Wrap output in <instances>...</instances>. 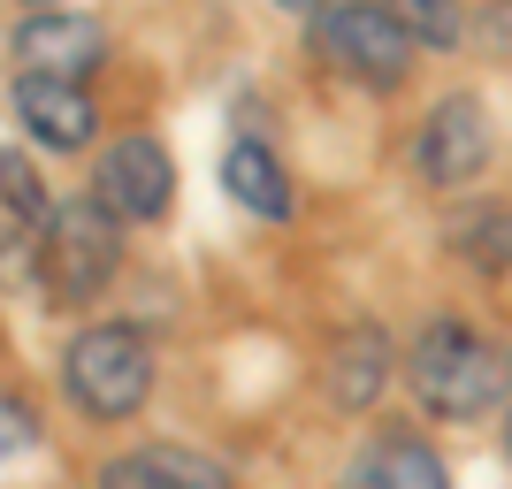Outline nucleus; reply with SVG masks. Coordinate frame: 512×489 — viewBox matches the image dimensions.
<instances>
[{
    "label": "nucleus",
    "mask_w": 512,
    "mask_h": 489,
    "mask_svg": "<svg viewBox=\"0 0 512 489\" xmlns=\"http://www.w3.org/2000/svg\"><path fill=\"white\" fill-rule=\"evenodd\" d=\"M8 54H16V77H46V85H77L85 69H100L107 31L100 16H77V8H39L8 31Z\"/></svg>",
    "instance_id": "7"
},
{
    "label": "nucleus",
    "mask_w": 512,
    "mask_h": 489,
    "mask_svg": "<svg viewBox=\"0 0 512 489\" xmlns=\"http://www.w3.org/2000/svg\"><path fill=\"white\" fill-rule=\"evenodd\" d=\"M92 489H169V474H161L153 451H123V459H107V467L92 474Z\"/></svg>",
    "instance_id": "15"
},
{
    "label": "nucleus",
    "mask_w": 512,
    "mask_h": 489,
    "mask_svg": "<svg viewBox=\"0 0 512 489\" xmlns=\"http://www.w3.org/2000/svg\"><path fill=\"white\" fill-rule=\"evenodd\" d=\"M39 444V421L23 413V398H8V451H31Z\"/></svg>",
    "instance_id": "16"
},
{
    "label": "nucleus",
    "mask_w": 512,
    "mask_h": 489,
    "mask_svg": "<svg viewBox=\"0 0 512 489\" xmlns=\"http://www.w3.org/2000/svg\"><path fill=\"white\" fill-rule=\"evenodd\" d=\"M490 153H497V123L474 92H444V100L421 115V130H413V169H421L436 192H467L474 176L490 169Z\"/></svg>",
    "instance_id": "5"
},
{
    "label": "nucleus",
    "mask_w": 512,
    "mask_h": 489,
    "mask_svg": "<svg viewBox=\"0 0 512 489\" xmlns=\"http://www.w3.org/2000/svg\"><path fill=\"white\" fill-rule=\"evenodd\" d=\"M390 375H398V344H390V329L360 321V329H344V337L329 344L321 390H329V405H337V413H367V405L390 390Z\"/></svg>",
    "instance_id": "8"
},
{
    "label": "nucleus",
    "mask_w": 512,
    "mask_h": 489,
    "mask_svg": "<svg viewBox=\"0 0 512 489\" xmlns=\"http://www.w3.org/2000/svg\"><path fill=\"white\" fill-rule=\"evenodd\" d=\"M62 398L85 421H130L153 398V352L130 321H85L62 344Z\"/></svg>",
    "instance_id": "2"
},
{
    "label": "nucleus",
    "mask_w": 512,
    "mask_h": 489,
    "mask_svg": "<svg viewBox=\"0 0 512 489\" xmlns=\"http://www.w3.org/2000/svg\"><path fill=\"white\" fill-rule=\"evenodd\" d=\"M153 459H161V474H169V489H237L230 467H214L207 451H184V444H146Z\"/></svg>",
    "instance_id": "14"
},
{
    "label": "nucleus",
    "mask_w": 512,
    "mask_h": 489,
    "mask_svg": "<svg viewBox=\"0 0 512 489\" xmlns=\"http://www.w3.org/2000/svg\"><path fill=\"white\" fill-rule=\"evenodd\" d=\"M337 489H451V474L413 428H375L352 451V467L337 474Z\"/></svg>",
    "instance_id": "9"
},
{
    "label": "nucleus",
    "mask_w": 512,
    "mask_h": 489,
    "mask_svg": "<svg viewBox=\"0 0 512 489\" xmlns=\"http://www.w3.org/2000/svg\"><path fill=\"white\" fill-rule=\"evenodd\" d=\"M406 390L428 421H482L512 390V344L474 337L467 321H428L406 344Z\"/></svg>",
    "instance_id": "1"
},
{
    "label": "nucleus",
    "mask_w": 512,
    "mask_h": 489,
    "mask_svg": "<svg viewBox=\"0 0 512 489\" xmlns=\"http://www.w3.org/2000/svg\"><path fill=\"white\" fill-rule=\"evenodd\" d=\"M115 268H123V222L92 192H69L62 207H54V222H46V237H39L46 298H54L62 314H85L92 298L115 283Z\"/></svg>",
    "instance_id": "3"
},
{
    "label": "nucleus",
    "mask_w": 512,
    "mask_h": 489,
    "mask_svg": "<svg viewBox=\"0 0 512 489\" xmlns=\"http://www.w3.org/2000/svg\"><path fill=\"white\" fill-rule=\"evenodd\" d=\"M398 16H406L413 46H444V54H451V46L467 39V8H451V0H406Z\"/></svg>",
    "instance_id": "13"
},
{
    "label": "nucleus",
    "mask_w": 512,
    "mask_h": 489,
    "mask_svg": "<svg viewBox=\"0 0 512 489\" xmlns=\"http://www.w3.org/2000/svg\"><path fill=\"white\" fill-rule=\"evenodd\" d=\"M444 237H451V253L474 260L482 276H497V268L512 260V214L505 207H459V222H451Z\"/></svg>",
    "instance_id": "12"
},
{
    "label": "nucleus",
    "mask_w": 512,
    "mask_h": 489,
    "mask_svg": "<svg viewBox=\"0 0 512 489\" xmlns=\"http://www.w3.org/2000/svg\"><path fill=\"white\" fill-rule=\"evenodd\" d=\"M92 199H100L115 222H161L176 207V161L161 138L146 130H130L115 146L100 153V169H92Z\"/></svg>",
    "instance_id": "6"
},
{
    "label": "nucleus",
    "mask_w": 512,
    "mask_h": 489,
    "mask_svg": "<svg viewBox=\"0 0 512 489\" xmlns=\"http://www.w3.org/2000/svg\"><path fill=\"white\" fill-rule=\"evenodd\" d=\"M306 46H314V62L344 69V77H360V85H398L413 62V31L406 16H390V8H314L306 16Z\"/></svg>",
    "instance_id": "4"
},
{
    "label": "nucleus",
    "mask_w": 512,
    "mask_h": 489,
    "mask_svg": "<svg viewBox=\"0 0 512 489\" xmlns=\"http://www.w3.org/2000/svg\"><path fill=\"white\" fill-rule=\"evenodd\" d=\"M505 459H512V413H505Z\"/></svg>",
    "instance_id": "17"
},
{
    "label": "nucleus",
    "mask_w": 512,
    "mask_h": 489,
    "mask_svg": "<svg viewBox=\"0 0 512 489\" xmlns=\"http://www.w3.org/2000/svg\"><path fill=\"white\" fill-rule=\"evenodd\" d=\"M8 107H16V123L31 130L46 153H77V146H92V130H100V107L85 100V85H46V77H16Z\"/></svg>",
    "instance_id": "10"
},
{
    "label": "nucleus",
    "mask_w": 512,
    "mask_h": 489,
    "mask_svg": "<svg viewBox=\"0 0 512 489\" xmlns=\"http://www.w3.org/2000/svg\"><path fill=\"white\" fill-rule=\"evenodd\" d=\"M222 192L237 199L245 214H260V222H291V176H283V161L260 138H237L230 153H222Z\"/></svg>",
    "instance_id": "11"
}]
</instances>
